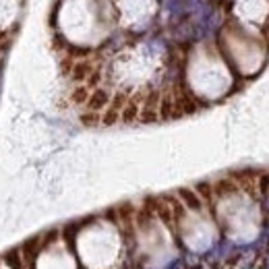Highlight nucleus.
<instances>
[{
  "instance_id": "nucleus-1",
  "label": "nucleus",
  "mask_w": 269,
  "mask_h": 269,
  "mask_svg": "<svg viewBox=\"0 0 269 269\" xmlns=\"http://www.w3.org/2000/svg\"><path fill=\"white\" fill-rule=\"evenodd\" d=\"M4 263L8 265V269H23V259L19 255V250H11V253L4 255Z\"/></svg>"
}]
</instances>
